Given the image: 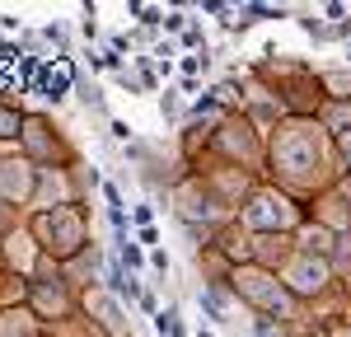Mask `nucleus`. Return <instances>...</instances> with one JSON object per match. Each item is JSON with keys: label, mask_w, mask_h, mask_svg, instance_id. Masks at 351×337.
Segmentation results:
<instances>
[{"label": "nucleus", "mask_w": 351, "mask_h": 337, "mask_svg": "<svg viewBox=\"0 0 351 337\" xmlns=\"http://www.w3.org/2000/svg\"><path fill=\"white\" fill-rule=\"evenodd\" d=\"M108 281H112V290H117L122 300H136V281L122 277V267H108Z\"/></svg>", "instance_id": "1"}, {"label": "nucleus", "mask_w": 351, "mask_h": 337, "mask_svg": "<svg viewBox=\"0 0 351 337\" xmlns=\"http://www.w3.org/2000/svg\"><path fill=\"white\" fill-rule=\"evenodd\" d=\"M122 258H127V267H141V249L136 244H122Z\"/></svg>", "instance_id": "2"}, {"label": "nucleus", "mask_w": 351, "mask_h": 337, "mask_svg": "<svg viewBox=\"0 0 351 337\" xmlns=\"http://www.w3.org/2000/svg\"><path fill=\"white\" fill-rule=\"evenodd\" d=\"M14 127H19V122H14L10 112H0V136H14Z\"/></svg>", "instance_id": "3"}, {"label": "nucleus", "mask_w": 351, "mask_h": 337, "mask_svg": "<svg viewBox=\"0 0 351 337\" xmlns=\"http://www.w3.org/2000/svg\"><path fill=\"white\" fill-rule=\"evenodd\" d=\"M258 337H271V333H267V328H258Z\"/></svg>", "instance_id": "4"}, {"label": "nucleus", "mask_w": 351, "mask_h": 337, "mask_svg": "<svg viewBox=\"0 0 351 337\" xmlns=\"http://www.w3.org/2000/svg\"><path fill=\"white\" fill-rule=\"evenodd\" d=\"M202 337H216V333H202Z\"/></svg>", "instance_id": "5"}]
</instances>
